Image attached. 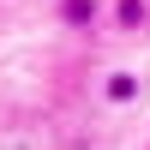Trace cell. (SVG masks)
<instances>
[{
    "label": "cell",
    "mask_w": 150,
    "mask_h": 150,
    "mask_svg": "<svg viewBox=\"0 0 150 150\" xmlns=\"http://www.w3.org/2000/svg\"><path fill=\"white\" fill-rule=\"evenodd\" d=\"M54 12H60V24L66 30H90V24H102V0H54Z\"/></svg>",
    "instance_id": "1"
},
{
    "label": "cell",
    "mask_w": 150,
    "mask_h": 150,
    "mask_svg": "<svg viewBox=\"0 0 150 150\" xmlns=\"http://www.w3.org/2000/svg\"><path fill=\"white\" fill-rule=\"evenodd\" d=\"M138 72H108L102 78V102H114V108H126V102H138Z\"/></svg>",
    "instance_id": "2"
},
{
    "label": "cell",
    "mask_w": 150,
    "mask_h": 150,
    "mask_svg": "<svg viewBox=\"0 0 150 150\" xmlns=\"http://www.w3.org/2000/svg\"><path fill=\"white\" fill-rule=\"evenodd\" d=\"M108 18H114V30H144L150 24V0H114Z\"/></svg>",
    "instance_id": "3"
}]
</instances>
